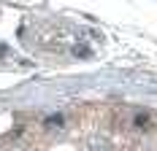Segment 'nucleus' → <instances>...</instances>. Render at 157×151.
<instances>
[{"instance_id":"1","label":"nucleus","mask_w":157,"mask_h":151,"mask_svg":"<svg viewBox=\"0 0 157 151\" xmlns=\"http://www.w3.org/2000/svg\"><path fill=\"white\" fill-rule=\"evenodd\" d=\"M136 127H149V116H136Z\"/></svg>"}]
</instances>
